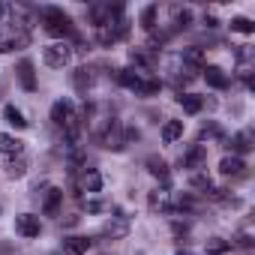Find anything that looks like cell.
I'll return each mask as SVG.
<instances>
[{"label":"cell","instance_id":"27","mask_svg":"<svg viewBox=\"0 0 255 255\" xmlns=\"http://www.w3.org/2000/svg\"><path fill=\"white\" fill-rule=\"evenodd\" d=\"M3 120H6L9 126H15V129H27V120H24V114H21L15 105H6V108H3Z\"/></svg>","mask_w":255,"mask_h":255},{"label":"cell","instance_id":"36","mask_svg":"<svg viewBox=\"0 0 255 255\" xmlns=\"http://www.w3.org/2000/svg\"><path fill=\"white\" fill-rule=\"evenodd\" d=\"M87 210H90V213H102L105 204H102V201H87Z\"/></svg>","mask_w":255,"mask_h":255},{"label":"cell","instance_id":"7","mask_svg":"<svg viewBox=\"0 0 255 255\" xmlns=\"http://www.w3.org/2000/svg\"><path fill=\"white\" fill-rule=\"evenodd\" d=\"M42 60H45V66H51V69H63V66H69V60H72V48H69L66 42H54V45H48V48L42 51Z\"/></svg>","mask_w":255,"mask_h":255},{"label":"cell","instance_id":"28","mask_svg":"<svg viewBox=\"0 0 255 255\" xmlns=\"http://www.w3.org/2000/svg\"><path fill=\"white\" fill-rule=\"evenodd\" d=\"M150 207H153V210H162V213H171V210H174V204L168 201V192H159V189L150 192Z\"/></svg>","mask_w":255,"mask_h":255},{"label":"cell","instance_id":"30","mask_svg":"<svg viewBox=\"0 0 255 255\" xmlns=\"http://www.w3.org/2000/svg\"><path fill=\"white\" fill-rule=\"evenodd\" d=\"M24 171H27V162H24L21 156H15L12 162H6V177H9V180H15V177H24Z\"/></svg>","mask_w":255,"mask_h":255},{"label":"cell","instance_id":"31","mask_svg":"<svg viewBox=\"0 0 255 255\" xmlns=\"http://www.w3.org/2000/svg\"><path fill=\"white\" fill-rule=\"evenodd\" d=\"M231 30H237V33H246V36H249V33L255 30V24H252L249 18H243V15H234V18H231Z\"/></svg>","mask_w":255,"mask_h":255},{"label":"cell","instance_id":"29","mask_svg":"<svg viewBox=\"0 0 255 255\" xmlns=\"http://www.w3.org/2000/svg\"><path fill=\"white\" fill-rule=\"evenodd\" d=\"M189 186H192V189L207 192V189L213 186V180H210V174H207V171H192V174H189Z\"/></svg>","mask_w":255,"mask_h":255},{"label":"cell","instance_id":"25","mask_svg":"<svg viewBox=\"0 0 255 255\" xmlns=\"http://www.w3.org/2000/svg\"><path fill=\"white\" fill-rule=\"evenodd\" d=\"M99 189H102V174L93 171V168L84 171V177H81V192H99ZM81 192H78V195H81Z\"/></svg>","mask_w":255,"mask_h":255},{"label":"cell","instance_id":"8","mask_svg":"<svg viewBox=\"0 0 255 255\" xmlns=\"http://www.w3.org/2000/svg\"><path fill=\"white\" fill-rule=\"evenodd\" d=\"M168 12H171V27H168V30H162V36H165V39H168L171 33H177V30H186V27L192 24V12H189L186 6H171Z\"/></svg>","mask_w":255,"mask_h":255},{"label":"cell","instance_id":"12","mask_svg":"<svg viewBox=\"0 0 255 255\" xmlns=\"http://www.w3.org/2000/svg\"><path fill=\"white\" fill-rule=\"evenodd\" d=\"M201 72H204V81H207L213 90H228L231 78L225 75V69H219V66H204Z\"/></svg>","mask_w":255,"mask_h":255},{"label":"cell","instance_id":"19","mask_svg":"<svg viewBox=\"0 0 255 255\" xmlns=\"http://www.w3.org/2000/svg\"><path fill=\"white\" fill-rule=\"evenodd\" d=\"M117 81L126 87V90H141V84H144V78H141V72H135V69H120L117 72Z\"/></svg>","mask_w":255,"mask_h":255},{"label":"cell","instance_id":"5","mask_svg":"<svg viewBox=\"0 0 255 255\" xmlns=\"http://www.w3.org/2000/svg\"><path fill=\"white\" fill-rule=\"evenodd\" d=\"M129 36V21L126 18H120V21H111V24H105V27H96V39H99V45H117L120 39H126Z\"/></svg>","mask_w":255,"mask_h":255},{"label":"cell","instance_id":"16","mask_svg":"<svg viewBox=\"0 0 255 255\" xmlns=\"http://www.w3.org/2000/svg\"><path fill=\"white\" fill-rule=\"evenodd\" d=\"M15 72H18V81H21V87H24L27 93H33V90H36V72H33V63H30V60H21Z\"/></svg>","mask_w":255,"mask_h":255},{"label":"cell","instance_id":"38","mask_svg":"<svg viewBox=\"0 0 255 255\" xmlns=\"http://www.w3.org/2000/svg\"><path fill=\"white\" fill-rule=\"evenodd\" d=\"M177 255H195V252H189V249H183V246H180V249H177Z\"/></svg>","mask_w":255,"mask_h":255},{"label":"cell","instance_id":"35","mask_svg":"<svg viewBox=\"0 0 255 255\" xmlns=\"http://www.w3.org/2000/svg\"><path fill=\"white\" fill-rule=\"evenodd\" d=\"M231 246H240V249H252V234L243 228V231H237V237L231 240Z\"/></svg>","mask_w":255,"mask_h":255},{"label":"cell","instance_id":"37","mask_svg":"<svg viewBox=\"0 0 255 255\" xmlns=\"http://www.w3.org/2000/svg\"><path fill=\"white\" fill-rule=\"evenodd\" d=\"M9 12H12V6H6V3H0V21H6V18H9Z\"/></svg>","mask_w":255,"mask_h":255},{"label":"cell","instance_id":"3","mask_svg":"<svg viewBox=\"0 0 255 255\" xmlns=\"http://www.w3.org/2000/svg\"><path fill=\"white\" fill-rule=\"evenodd\" d=\"M138 138V132L132 129V126H123L120 120L111 126V129H105L99 138H96V144L102 147V150H126V144H132Z\"/></svg>","mask_w":255,"mask_h":255},{"label":"cell","instance_id":"4","mask_svg":"<svg viewBox=\"0 0 255 255\" xmlns=\"http://www.w3.org/2000/svg\"><path fill=\"white\" fill-rule=\"evenodd\" d=\"M39 18H42L45 33H51V36H57V39L72 36V18H69L63 9H57V6H42V9H39Z\"/></svg>","mask_w":255,"mask_h":255},{"label":"cell","instance_id":"20","mask_svg":"<svg viewBox=\"0 0 255 255\" xmlns=\"http://www.w3.org/2000/svg\"><path fill=\"white\" fill-rule=\"evenodd\" d=\"M129 60L135 63V72L138 69H153V63H156V57L150 54V48H132L129 51Z\"/></svg>","mask_w":255,"mask_h":255},{"label":"cell","instance_id":"26","mask_svg":"<svg viewBox=\"0 0 255 255\" xmlns=\"http://www.w3.org/2000/svg\"><path fill=\"white\" fill-rule=\"evenodd\" d=\"M225 252H231V240L225 237H210L204 243V255H225Z\"/></svg>","mask_w":255,"mask_h":255},{"label":"cell","instance_id":"18","mask_svg":"<svg viewBox=\"0 0 255 255\" xmlns=\"http://www.w3.org/2000/svg\"><path fill=\"white\" fill-rule=\"evenodd\" d=\"M90 246H93L90 237H66V240H63V252H66V255H87Z\"/></svg>","mask_w":255,"mask_h":255},{"label":"cell","instance_id":"32","mask_svg":"<svg viewBox=\"0 0 255 255\" xmlns=\"http://www.w3.org/2000/svg\"><path fill=\"white\" fill-rule=\"evenodd\" d=\"M141 27L150 30V33L156 30V6H147V9L141 12Z\"/></svg>","mask_w":255,"mask_h":255},{"label":"cell","instance_id":"17","mask_svg":"<svg viewBox=\"0 0 255 255\" xmlns=\"http://www.w3.org/2000/svg\"><path fill=\"white\" fill-rule=\"evenodd\" d=\"M60 204H63V189L51 186V189L45 192V201H42V213H45V216H57Z\"/></svg>","mask_w":255,"mask_h":255},{"label":"cell","instance_id":"33","mask_svg":"<svg viewBox=\"0 0 255 255\" xmlns=\"http://www.w3.org/2000/svg\"><path fill=\"white\" fill-rule=\"evenodd\" d=\"M204 138H222V129H219L216 123H204L201 132H198V141H204Z\"/></svg>","mask_w":255,"mask_h":255},{"label":"cell","instance_id":"14","mask_svg":"<svg viewBox=\"0 0 255 255\" xmlns=\"http://www.w3.org/2000/svg\"><path fill=\"white\" fill-rule=\"evenodd\" d=\"M219 174H225V177H243V174H246V162H243L240 156H222Z\"/></svg>","mask_w":255,"mask_h":255},{"label":"cell","instance_id":"1","mask_svg":"<svg viewBox=\"0 0 255 255\" xmlns=\"http://www.w3.org/2000/svg\"><path fill=\"white\" fill-rule=\"evenodd\" d=\"M9 15H12V21H0V54L24 48L30 42V24L21 18V12L12 9Z\"/></svg>","mask_w":255,"mask_h":255},{"label":"cell","instance_id":"13","mask_svg":"<svg viewBox=\"0 0 255 255\" xmlns=\"http://www.w3.org/2000/svg\"><path fill=\"white\" fill-rule=\"evenodd\" d=\"M93 81H96V72H93L90 66H78V69L72 72V84H75L78 93H87V90L93 87Z\"/></svg>","mask_w":255,"mask_h":255},{"label":"cell","instance_id":"10","mask_svg":"<svg viewBox=\"0 0 255 255\" xmlns=\"http://www.w3.org/2000/svg\"><path fill=\"white\" fill-rule=\"evenodd\" d=\"M102 234H105V237H111V240H120V237H126V234H129V219H126L123 213L111 216V219L102 225Z\"/></svg>","mask_w":255,"mask_h":255},{"label":"cell","instance_id":"6","mask_svg":"<svg viewBox=\"0 0 255 255\" xmlns=\"http://www.w3.org/2000/svg\"><path fill=\"white\" fill-rule=\"evenodd\" d=\"M87 15H90V21H93L96 27H105V24L123 18V6H120V3H96V6L87 9Z\"/></svg>","mask_w":255,"mask_h":255},{"label":"cell","instance_id":"15","mask_svg":"<svg viewBox=\"0 0 255 255\" xmlns=\"http://www.w3.org/2000/svg\"><path fill=\"white\" fill-rule=\"evenodd\" d=\"M0 153L3 156H21L24 153V141H18L15 135H6V132H0Z\"/></svg>","mask_w":255,"mask_h":255},{"label":"cell","instance_id":"23","mask_svg":"<svg viewBox=\"0 0 255 255\" xmlns=\"http://www.w3.org/2000/svg\"><path fill=\"white\" fill-rule=\"evenodd\" d=\"M177 138H183V120H165V126H162V141L171 144Z\"/></svg>","mask_w":255,"mask_h":255},{"label":"cell","instance_id":"22","mask_svg":"<svg viewBox=\"0 0 255 255\" xmlns=\"http://www.w3.org/2000/svg\"><path fill=\"white\" fill-rule=\"evenodd\" d=\"M144 165H147V171H150L153 177H159L162 183H168V177H171V174H168V162H165L162 156H147V162H144Z\"/></svg>","mask_w":255,"mask_h":255},{"label":"cell","instance_id":"34","mask_svg":"<svg viewBox=\"0 0 255 255\" xmlns=\"http://www.w3.org/2000/svg\"><path fill=\"white\" fill-rule=\"evenodd\" d=\"M159 87H162V81L159 78H144V84H141V96H153V93H159Z\"/></svg>","mask_w":255,"mask_h":255},{"label":"cell","instance_id":"11","mask_svg":"<svg viewBox=\"0 0 255 255\" xmlns=\"http://www.w3.org/2000/svg\"><path fill=\"white\" fill-rule=\"evenodd\" d=\"M15 231H18L21 237H39V231H42L39 216H33V213H21V216H15Z\"/></svg>","mask_w":255,"mask_h":255},{"label":"cell","instance_id":"21","mask_svg":"<svg viewBox=\"0 0 255 255\" xmlns=\"http://www.w3.org/2000/svg\"><path fill=\"white\" fill-rule=\"evenodd\" d=\"M228 147H231V156L249 153V150H252V132H237V135H231Z\"/></svg>","mask_w":255,"mask_h":255},{"label":"cell","instance_id":"39","mask_svg":"<svg viewBox=\"0 0 255 255\" xmlns=\"http://www.w3.org/2000/svg\"><path fill=\"white\" fill-rule=\"evenodd\" d=\"M0 93H3V84H0Z\"/></svg>","mask_w":255,"mask_h":255},{"label":"cell","instance_id":"2","mask_svg":"<svg viewBox=\"0 0 255 255\" xmlns=\"http://www.w3.org/2000/svg\"><path fill=\"white\" fill-rule=\"evenodd\" d=\"M51 120H54V126H60V129L66 132L69 141H78V135H81V117H78V111H75V105L69 99H57L51 105Z\"/></svg>","mask_w":255,"mask_h":255},{"label":"cell","instance_id":"24","mask_svg":"<svg viewBox=\"0 0 255 255\" xmlns=\"http://www.w3.org/2000/svg\"><path fill=\"white\" fill-rule=\"evenodd\" d=\"M177 102H180V108H183L186 114H198V111L204 108V99H201V96H195V93H180V96H177Z\"/></svg>","mask_w":255,"mask_h":255},{"label":"cell","instance_id":"9","mask_svg":"<svg viewBox=\"0 0 255 255\" xmlns=\"http://www.w3.org/2000/svg\"><path fill=\"white\" fill-rule=\"evenodd\" d=\"M204 162H207V147H204V144H192V147L180 156V165H183V168H189V171L204 168Z\"/></svg>","mask_w":255,"mask_h":255}]
</instances>
